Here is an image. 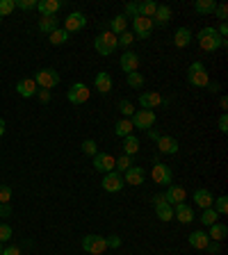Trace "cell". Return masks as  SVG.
Instances as JSON below:
<instances>
[{"label":"cell","instance_id":"6da1fadb","mask_svg":"<svg viewBox=\"0 0 228 255\" xmlns=\"http://www.w3.org/2000/svg\"><path fill=\"white\" fill-rule=\"evenodd\" d=\"M196 41H199L201 50H205V52H217L222 46H226V39H222V37L217 34L215 27H203V30H199Z\"/></svg>","mask_w":228,"mask_h":255},{"label":"cell","instance_id":"7a4b0ae2","mask_svg":"<svg viewBox=\"0 0 228 255\" xmlns=\"http://www.w3.org/2000/svg\"><path fill=\"white\" fill-rule=\"evenodd\" d=\"M187 82H189V87H194V89H205V87L210 85L208 69L203 66V62H192V64H189Z\"/></svg>","mask_w":228,"mask_h":255},{"label":"cell","instance_id":"3957f363","mask_svg":"<svg viewBox=\"0 0 228 255\" xmlns=\"http://www.w3.org/2000/svg\"><path fill=\"white\" fill-rule=\"evenodd\" d=\"M94 48H96L98 55L107 57V55H112V52L119 48V37H117V34H112L110 30H105V32H101L96 37V41H94Z\"/></svg>","mask_w":228,"mask_h":255},{"label":"cell","instance_id":"277c9868","mask_svg":"<svg viewBox=\"0 0 228 255\" xmlns=\"http://www.w3.org/2000/svg\"><path fill=\"white\" fill-rule=\"evenodd\" d=\"M82 249L89 255H103L107 251V239L103 235H85L82 237Z\"/></svg>","mask_w":228,"mask_h":255},{"label":"cell","instance_id":"5b68a950","mask_svg":"<svg viewBox=\"0 0 228 255\" xmlns=\"http://www.w3.org/2000/svg\"><path fill=\"white\" fill-rule=\"evenodd\" d=\"M34 82H37V87H41V89H48V92H51L52 87L59 85V73L55 71V69H39V71H37V75H34Z\"/></svg>","mask_w":228,"mask_h":255},{"label":"cell","instance_id":"8992f818","mask_svg":"<svg viewBox=\"0 0 228 255\" xmlns=\"http://www.w3.org/2000/svg\"><path fill=\"white\" fill-rule=\"evenodd\" d=\"M132 125L135 128H142V130H151L153 123H155V112L153 110H135V114L130 116Z\"/></svg>","mask_w":228,"mask_h":255},{"label":"cell","instance_id":"52a82bcc","mask_svg":"<svg viewBox=\"0 0 228 255\" xmlns=\"http://www.w3.org/2000/svg\"><path fill=\"white\" fill-rule=\"evenodd\" d=\"M124 176L119 173V171H110V173H105L103 176V183H101V187H103L107 194H117V191L124 189Z\"/></svg>","mask_w":228,"mask_h":255},{"label":"cell","instance_id":"ba28073f","mask_svg":"<svg viewBox=\"0 0 228 255\" xmlns=\"http://www.w3.org/2000/svg\"><path fill=\"white\" fill-rule=\"evenodd\" d=\"M89 96H91V92H89V87L87 85H82V82H76V85L66 92V98H69V103L71 105H82V103H87L89 100Z\"/></svg>","mask_w":228,"mask_h":255},{"label":"cell","instance_id":"9c48e42d","mask_svg":"<svg viewBox=\"0 0 228 255\" xmlns=\"http://www.w3.org/2000/svg\"><path fill=\"white\" fill-rule=\"evenodd\" d=\"M151 32H153V21L144 19V16H135L132 19V34L135 39H149Z\"/></svg>","mask_w":228,"mask_h":255},{"label":"cell","instance_id":"30bf717a","mask_svg":"<svg viewBox=\"0 0 228 255\" xmlns=\"http://www.w3.org/2000/svg\"><path fill=\"white\" fill-rule=\"evenodd\" d=\"M151 178H153V183H155V185L169 187V185H171V169L167 166V164L155 162V164H153V169H151Z\"/></svg>","mask_w":228,"mask_h":255},{"label":"cell","instance_id":"8fae6325","mask_svg":"<svg viewBox=\"0 0 228 255\" xmlns=\"http://www.w3.org/2000/svg\"><path fill=\"white\" fill-rule=\"evenodd\" d=\"M85 25H87V16L82 12H71L64 19V30L69 34H71V32H80Z\"/></svg>","mask_w":228,"mask_h":255},{"label":"cell","instance_id":"7c38bea8","mask_svg":"<svg viewBox=\"0 0 228 255\" xmlns=\"http://www.w3.org/2000/svg\"><path fill=\"white\" fill-rule=\"evenodd\" d=\"M119 66H121V71L124 73H135L139 69V55L135 50H126L121 57H119Z\"/></svg>","mask_w":228,"mask_h":255},{"label":"cell","instance_id":"4fadbf2b","mask_svg":"<svg viewBox=\"0 0 228 255\" xmlns=\"http://www.w3.org/2000/svg\"><path fill=\"white\" fill-rule=\"evenodd\" d=\"M114 157L110 155V153H96L94 155V169L96 171H101V173H110V171H114Z\"/></svg>","mask_w":228,"mask_h":255},{"label":"cell","instance_id":"5bb4252c","mask_svg":"<svg viewBox=\"0 0 228 255\" xmlns=\"http://www.w3.org/2000/svg\"><path fill=\"white\" fill-rule=\"evenodd\" d=\"M167 100L160 96L157 92H144L139 93V105H142V110H155L160 105H164Z\"/></svg>","mask_w":228,"mask_h":255},{"label":"cell","instance_id":"9a60e30c","mask_svg":"<svg viewBox=\"0 0 228 255\" xmlns=\"http://www.w3.org/2000/svg\"><path fill=\"white\" fill-rule=\"evenodd\" d=\"M153 205H155V214L160 221H171L174 219V208L164 201V196H153Z\"/></svg>","mask_w":228,"mask_h":255},{"label":"cell","instance_id":"2e32d148","mask_svg":"<svg viewBox=\"0 0 228 255\" xmlns=\"http://www.w3.org/2000/svg\"><path fill=\"white\" fill-rule=\"evenodd\" d=\"M155 144H157V151L164 153V155H176L178 153V139L169 137V135H160V137L155 139Z\"/></svg>","mask_w":228,"mask_h":255},{"label":"cell","instance_id":"e0dca14e","mask_svg":"<svg viewBox=\"0 0 228 255\" xmlns=\"http://www.w3.org/2000/svg\"><path fill=\"white\" fill-rule=\"evenodd\" d=\"M162 196H164V201H167V203L174 208V205H178V203H185V198H187V191L182 189V187H178V185H169Z\"/></svg>","mask_w":228,"mask_h":255},{"label":"cell","instance_id":"ac0fdd59","mask_svg":"<svg viewBox=\"0 0 228 255\" xmlns=\"http://www.w3.org/2000/svg\"><path fill=\"white\" fill-rule=\"evenodd\" d=\"M16 92H19L23 98H32V96H37L39 87H37L34 78H23V80H19V82H16Z\"/></svg>","mask_w":228,"mask_h":255},{"label":"cell","instance_id":"d6986e66","mask_svg":"<svg viewBox=\"0 0 228 255\" xmlns=\"http://www.w3.org/2000/svg\"><path fill=\"white\" fill-rule=\"evenodd\" d=\"M112 75L110 73H105V71H101V73H96V80H94V87H96V92L101 93V96H107V93L112 92Z\"/></svg>","mask_w":228,"mask_h":255},{"label":"cell","instance_id":"ffe728a7","mask_svg":"<svg viewBox=\"0 0 228 255\" xmlns=\"http://www.w3.org/2000/svg\"><path fill=\"white\" fill-rule=\"evenodd\" d=\"M187 242H189V246H192V249L205 251V246L210 244V237H208V232H203V230H194V232L187 237Z\"/></svg>","mask_w":228,"mask_h":255},{"label":"cell","instance_id":"44dd1931","mask_svg":"<svg viewBox=\"0 0 228 255\" xmlns=\"http://www.w3.org/2000/svg\"><path fill=\"white\" fill-rule=\"evenodd\" d=\"M174 219H178L180 223H192L194 221V209L187 203H178L174 205Z\"/></svg>","mask_w":228,"mask_h":255},{"label":"cell","instance_id":"7402d4cb","mask_svg":"<svg viewBox=\"0 0 228 255\" xmlns=\"http://www.w3.org/2000/svg\"><path fill=\"white\" fill-rule=\"evenodd\" d=\"M121 176H124V183H128V185H132V187H137V185L144 183V176H146V173H144L142 166H130V169L124 171Z\"/></svg>","mask_w":228,"mask_h":255},{"label":"cell","instance_id":"603a6c76","mask_svg":"<svg viewBox=\"0 0 228 255\" xmlns=\"http://www.w3.org/2000/svg\"><path fill=\"white\" fill-rule=\"evenodd\" d=\"M192 30L189 27H178L176 32H174V46L176 48H187L192 44Z\"/></svg>","mask_w":228,"mask_h":255},{"label":"cell","instance_id":"cb8c5ba5","mask_svg":"<svg viewBox=\"0 0 228 255\" xmlns=\"http://www.w3.org/2000/svg\"><path fill=\"white\" fill-rule=\"evenodd\" d=\"M194 203H196V208L208 209V208H212V203H215V196H212L208 189H196L194 191Z\"/></svg>","mask_w":228,"mask_h":255},{"label":"cell","instance_id":"d4e9b609","mask_svg":"<svg viewBox=\"0 0 228 255\" xmlns=\"http://www.w3.org/2000/svg\"><path fill=\"white\" fill-rule=\"evenodd\" d=\"M59 7H62L59 0H39L37 2V9L41 12V16H55L59 12Z\"/></svg>","mask_w":228,"mask_h":255},{"label":"cell","instance_id":"484cf974","mask_svg":"<svg viewBox=\"0 0 228 255\" xmlns=\"http://www.w3.org/2000/svg\"><path fill=\"white\" fill-rule=\"evenodd\" d=\"M110 32L112 34H124V32H128V19H126L124 14H117L114 19L110 21Z\"/></svg>","mask_w":228,"mask_h":255},{"label":"cell","instance_id":"4316f807","mask_svg":"<svg viewBox=\"0 0 228 255\" xmlns=\"http://www.w3.org/2000/svg\"><path fill=\"white\" fill-rule=\"evenodd\" d=\"M153 23H157L160 27H164L167 23L171 21V9L167 5H157V9H155V14H153Z\"/></svg>","mask_w":228,"mask_h":255},{"label":"cell","instance_id":"83f0119b","mask_svg":"<svg viewBox=\"0 0 228 255\" xmlns=\"http://www.w3.org/2000/svg\"><path fill=\"white\" fill-rule=\"evenodd\" d=\"M226 235H228V226H224L219 221L210 226V232H208L210 242H222V239H226Z\"/></svg>","mask_w":228,"mask_h":255},{"label":"cell","instance_id":"f1b7e54d","mask_svg":"<svg viewBox=\"0 0 228 255\" xmlns=\"http://www.w3.org/2000/svg\"><path fill=\"white\" fill-rule=\"evenodd\" d=\"M132 130H135V125H132L130 118H121V121H117V125H114V135L121 139L132 135Z\"/></svg>","mask_w":228,"mask_h":255},{"label":"cell","instance_id":"f546056e","mask_svg":"<svg viewBox=\"0 0 228 255\" xmlns=\"http://www.w3.org/2000/svg\"><path fill=\"white\" fill-rule=\"evenodd\" d=\"M194 9H196V14H215V9H217V2L215 0H196L194 2Z\"/></svg>","mask_w":228,"mask_h":255},{"label":"cell","instance_id":"4dcf8cb0","mask_svg":"<svg viewBox=\"0 0 228 255\" xmlns=\"http://www.w3.org/2000/svg\"><path fill=\"white\" fill-rule=\"evenodd\" d=\"M139 151V139L135 137V135H128V137H124V155H135V153Z\"/></svg>","mask_w":228,"mask_h":255},{"label":"cell","instance_id":"1f68e13d","mask_svg":"<svg viewBox=\"0 0 228 255\" xmlns=\"http://www.w3.org/2000/svg\"><path fill=\"white\" fill-rule=\"evenodd\" d=\"M39 30L41 32H46V34L55 32V30H57V19H55V16H41L39 19Z\"/></svg>","mask_w":228,"mask_h":255},{"label":"cell","instance_id":"d6a6232c","mask_svg":"<svg viewBox=\"0 0 228 255\" xmlns=\"http://www.w3.org/2000/svg\"><path fill=\"white\" fill-rule=\"evenodd\" d=\"M48 39H51L52 46H62V44H66V41H69V32H66L64 27H57L55 32L48 34Z\"/></svg>","mask_w":228,"mask_h":255},{"label":"cell","instance_id":"836d02e7","mask_svg":"<svg viewBox=\"0 0 228 255\" xmlns=\"http://www.w3.org/2000/svg\"><path fill=\"white\" fill-rule=\"evenodd\" d=\"M155 9H157V2H153V0L139 2V16H144V19H153Z\"/></svg>","mask_w":228,"mask_h":255},{"label":"cell","instance_id":"e575fe53","mask_svg":"<svg viewBox=\"0 0 228 255\" xmlns=\"http://www.w3.org/2000/svg\"><path fill=\"white\" fill-rule=\"evenodd\" d=\"M144 82H146V78H144L139 71H135V73L128 75V87H130V89H142Z\"/></svg>","mask_w":228,"mask_h":255},{"label":"cell","instance_id":"d590c367","mask_svg":"<svg viewBox=\"0 0 228 255\" xmlns=\"http://www.w3.org/2000/svg\"><path fill=\"white\" fill-rule=\"evenodd\" d=\"M132 166V157L130 155H121L114 162V171H119V173H124V171H128Z\"/></svg>","mask_w":228,"mask_h":255},{"label":"cell","instance_id":"8d00e7d4","mask_svg":"<svg viewBox=\"0 0 228 255\" xmlns=\"http://www.w3.org/2000/svg\"><path fill=\"white\" fill-rule=\"evenodd\" d=\"M217 219H219V214L215 212V208L203 209V214H201V223H203V226H212V223H217Z\"/></svg>","mask_w":228,"mask_h":255},{"label":"cell","instance_id":"74e56055","mask_svg":"<svg viewBox=\"0 0 228 255\" xmlns=\"http://www.w3.org/2000/svg\"><path fill=\"white\" fill-rule=\"evenodd\" d=\"M14 9H16V2H14V0H0V16H2V19L9 16Z\"/></svg>","mask_w":228,"mask_h":255},{"label":"cell","instance_id":"f35d334b","mask_svg":"<svg viewBox=\"0 0 228 255\" xmlns=\"http://www.w3.org/2000/svg\"><path fill=\"white\" fill-rule=\"evenodd\" d=\"M212 208H215V212H217L219 216L226 214V212H228V198H226V196H219L215 203H212Z\"/></svg>","mask_w":228,"mask_h":255},{"label":"cell","instance_id":"ab89813d","mask_svg":"<svg viewBox=\"0 0 228 255\" xmlns=\"http://www.w3.org/2000/svg\"><path fill=\"white\" fill-rule=\"evenodd\" d=\"M80 148H82V153H85V155H91V157L98 153V146H96V141H94V139H85Z\"/></svg>","mask_w":228,"mask_h":255},{"label":"cell","instance_id":"60d3db41","mask_svg":"<svg viewBox=\"0 0 228 255\" xmlns=\"http://www.w3.org/2000/svg\"><path fill=\"white\" fill-rule=\"evenodd\" d=\"M119 112L124 114V118H130L132 114H135V107H132L130 100H121V103H119Z\"/></svg>","mask_w":228,"mask_h":255},{"label":"cell","instance_id":"b9f144b4","mask_svg":"<svg viewBox=\"0 0 228 255\" xmlns=\"http://www.w3.org/2000/svg\"><path fill=\"white\" fill-rule=\"evenodd\" d=\"M9 201H12V187L9 185H0V203L9 205Z\"/></svg>","mask_w":228,"mask_h":255},{"label":"cell","instance_id":"7bdbcfd3","mask_svg":"<svg viewBox=\"0 0 228 255\" xmlns=\"http://www.w3.org/2000/svg\"><path fill=\"white\" fill-rule=\"evenodd\" d=\"M12 235H14L12 226H7V223H0V244H2V242H9V239H12Z\"/></svg>","mask_w":228,"mask_h":255},{"label":"cell","instance_id":"ee69618b","mask_svg":"<svg viewBox=\"0 0 228 255\" xmlns=\"http://www.w3.org/2000/svg\"><path fill=\"white\" fill-rule=\"evenodd\" d=\"M215 14H217V19H219V21L224 23V21L228 19V5H226V2H217Z\"/></svg>","mask_w":228,"mask_h":255},{"label":"cell","instance_id":"f6af8a7d","mask_svg":"<svg viewBox=\"0 0 228 255\" xmlns=\"http://www.w3.org/2000/svg\"><path fill=\"white\" fill-rule=\"evenodd\" d=\"M135 41V34L132 32H124V34H119V46H124V48H128Z\"/></svg>","mask_w":228,"mask_h":255},{"label":"cell","instance_id":"bcb514c9","mask_svg":"<svg viewBox=\"0 0 228 255\" xmlns=\"http://www.w3.org/2000/svg\"><path fill=\"white\" fill-rule=\"evenodd\" d=\"M126 19H128V16H132V19H135V16H139V2H128V5H126V14H124Z\"/></svg>","mask_w":228,"mask_h":255},{"label":"cell","instance_id":"7dc6e473","mask_svg":"<svg viewBox=\"0 0 228 255\" xmlns=\"http://www.w3.org/2000/svg\"><path fill=\"white\" fill-rule=\"evenodd\" d=\"M21 9H37V0H14Z\"/></svg>","mask_w":228,"mask_h":255},{"label":"cell","instance_id":"c3c4849f","mask_svg":"<svg viewBox=\"0 0 228 255\" xmlns=\"http://www.w3.org/2000/svg\"><path fill=\"white\" fill-rule=\"evenodd\" d=\"M107 239V249H119L121 246V237H117V235H110V237H105Z\"/></svg>","mask_w":228,"mask_h":255},{"label":"cell","instance_id":"681fc988","mask_svg":"<svg viewBox=\"0 0 228 255\" xmlns=\"http://www.w3.org/2000/svg\"><path fill=\"white\" fill-rule=\"evenodd\" d=\"M217 125H219V130H222V132H228V114H226V112H224L222 116H219Z\"/></svg>","mask_w":228,"mask_h":255},{"label":"cell","instance_id":"f907efd6","mask_svg":"<svg viewBox=\"0 0 228 255\" xmlns=\"http://www.w3.org/2000/svg\"><path fill=\"white\" fill-rule=\"evenodd\" d=\"M205 251H208L210 255H219V242H210L208 246H205Z\"/></svg>","mask_w":228,"mask_h":255},{"label":"cell","instance_id":"816d5d0a","mask_svg":"<svg viewBox=\"0 0 228 255\" xmlns=\"http://www.w3.org/2000/svg\"><path fill=\"white\" fill-rule=\"evenodd\" d=\"M37 96H39L41 103H51V92H48V89H41V92H37Z\"/></svg>","mask_w":228,"mask_h":255},{"label":"cell","instance_id":"f5cc1de1","mask_svg":"<svg viewBox=\"0 0 228 255\" xmlns=\"http://www.w3.org/2000/svg\"><path fill=\"white\" fill-rule=\"evenodd\" d=\"M0 216H2V219L12 216V208H9V205H2V203H0Z\"/></svg>","mask_w":228,"mask_h":255},{"label":"cell","instance_id":"db71d44e","mask_svg":"<svg viewBox=\"0 0 228 255\" xmlns=\"http://www.w3.org/2000/svg\"><path fill=\"white\" fill-rule=\"evenodd\" d=\"M2 255H21L19 246H9V249H2Z\"/></svg>","mask_w":228,"mask_h":255},{"label":"cell","instance_id":"11a10c76","mask_svg":"<svg viewBox=\"0 0 228 255\" xmlns=\"http://www.w3.org/2000/svg\"><path fill=\"white\" fill-rule=\"evenodd\" d=\"M205 89H208L210 93H215V92H219V82H210V85L205 87Z\"/></svg>","mask_w":228,"mask_h":255},{"label":"cell","instance_id":"9f6ffc18","mask_svg":"<svg viewBox=\"0 0 228 255\" xmlns=\"http://www.w3.org/2000/svg\"><path fill=\"white\" fill-rule=\"evenodd\" d=\"M219 105H222V110H226V107H228V98H226V96H222V100H219Z\"/></svg>","mask_w":228,"mask_h":255},{"label":"cell","instance_id":"6f0895ef","mask_svg":"<svg viewBox=\"0 0 228 255\" xmlns=\"http://www.w3.org/2000/svg\"><path fill=\"white\" fill-rule=\"evenodd\" d=\"M5 135V118H0V137Z\"/></svg>","mask_w":228,"mask_h":255},{"label":"cell","instance_id":"680465c9","mask_svg":"<svg viewBox=\"0 0 228 255\" xmlns=\"http://www.w3.org/2000/svg\"><path fill=\"white\" fill-rule=\"evenodd\" d=\"M149 135H151V139H157V137H160V135H157V132L153 130V128H151V130H149Z\"/></svg>","mask_w":228,"mask_h":255},{"label":"cell","instance_id":"91938a15","mask_svg":"<svg viewBox=\"0 0 228 255\" xmlns=\"http://www.w3.org/2000/svg\"><path fill=\"white\" fill-rule=\"evenodd\" d=\"M0 255H2V244H0Z\"/></svg>","mask_w":228,"mask_h":255},{"label":"cell","instance_id":"94428289","mask_svg":"<svg viewBox=\"0 0 228 255\" xmlns=\"http://www.w3.org/2000/svg\"><path fill=\"white\" fill-rule=\"evenodd\" d=\"M0 23H2V16H0Z\"/></svg>","mask_w":228,"mask_h":255}]
</instances>
